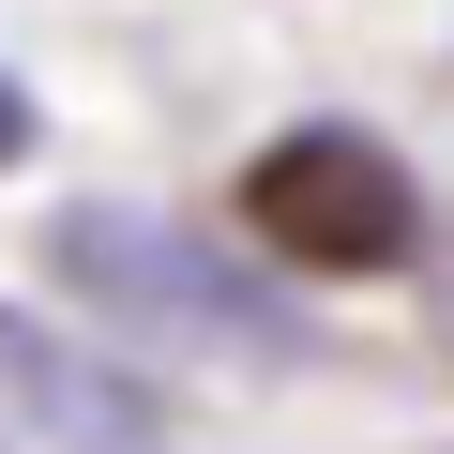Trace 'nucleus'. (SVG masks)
<instances>
[{"label":"nucleus","mask_w":454,"mask_h":454,"mask_svg":"<svg viewBox=\"0 0 454 454\" xmlns=\"http://www.w3.org/2000/svg\"><path fill=\"white\" fill-rule=\"evenodd\" d=\"M243 227L273 258H303V273H394L409 258V167L379 152V137H333V121H303V137H273L258 167H243Z\"/></svg>","instance_id":"nucleus-1"}]
</instances>
